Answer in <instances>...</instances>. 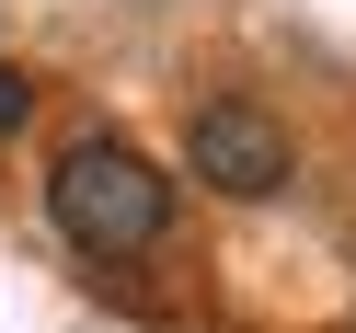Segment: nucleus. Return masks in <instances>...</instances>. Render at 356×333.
<instances>
[{
	"instance_id": "2",
	"label": "nucleus",
	"mask_w": 356,
	"mask_h": 333,
	"mask_svg": "<svg viewBox=\"0 0 356 333\" xmlns=\"http://www.w3.org/2000/svg\"><path fill=\"white\" fill-rule=\"evenodd\" d=\"M184 161L207 172L218 195H276L287 184V127L253 115V104H207V115L184 127Z\"/></svg>"
},
{
	"instance_id": "3",
	"label": "nucleus",
	"mask_w": 356,
	"mask_h": 333,
	"mask_svg": "<svg viewBox=\"0 0 356 333\" xmlns=\"http://www.w3.org/2000/svg\"><path fill=\"white\" fill-rule=\"evenodd\" d=\"M24 104H35V92H24V81H12V58H0V138L24 127Z\"/></svg>"
},
{
	"instance_id": "1",
	"label": "nucleus",
	"mask_w": 356,
	"mask_h": 333,
	"mask_svg": "<svg viewBox=\"0 0 356 333\" xmlns=\"http://www.w3.org/2000/svg\"><path fill=\"white\" fill-rule=\"evenodd\" d=\"M47 218L70 230V253L127 264V253H149L172 230V172H149L127 138H70L58 172H47Z\"/></svg>"
}]
</instances>
